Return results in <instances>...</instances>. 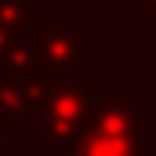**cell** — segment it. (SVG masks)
<instances>
[{
  "mask_svg": "<svg viewBox=\"0 0 156 156\" xmlns=\"http://www.w3.org/2000/svg\"><path fill=\"white\" fill-rule=\"evenodd\" d=\"M58 156H153V113L134 94H98L80 138Z\"/></svg>",
  "mask_w": 156,
  "mask_h": 156,
  "instance_id": "cell-1",
  "label": "cell"
},
{
  "mask_svg": "<svg viewBox=\"0 0 156 156\" xmlns=\"http://www.w3.org/2000/svg\"><path fill=\"white\" fill-rule=\"evenodd\" d=\"M29 51H33V73L47 80L83 76L87 69V33L69 18V11H37L33 26L26 29Z\"/></svg>",
  "mask_w": 156,
  "mask_h": 156,
  "instance_id": "cell-2",
  "label": "cell"
},
{
  "mask_svg": "<svg viewBox=\"0 0 156 156\" xmlns=\"http://www.w3.org/2000/svg\"><path fill=\"white\" fill-rule=\"evenodd\" d=\"M98 94H105L102 76H69V80H51L40 102L37 127L44 134V142L51 145V156L66 153L80 138L83 123L91 116V105L98 102Z\"/></svg>",
  "mask_w": 156,
  "mask_h": 156,
  "instance_id": "cell-3",
  "label": "cell"
},
{
  "mask_svg": "<svg viewBox=\"0 0 156 156\" xmlns=\"http://www.w3.org/2000/svg\"><path fill=\"white\" fill-rule=\"evenodd\" d=\"M51 80L40 73H0V123L4 127H37L40 102Z\"/></svg>",
  "mask_w": 156,
  "mask_h": 156,
  "instance_id": "cell-4",
  "label": "cell"
},
{
  "mask_svg": "<svg viewBox=\"0 0 156 156\" xmlns=\"http://www.w3.org/2000/svg\"><path fill=\"white\" fill-rule=\"evenodd\" d=\"M37 11H40V0H0V62L26 37V29L33 26Z\"/></svg>",
  "mask_w": 156,
  "mask_h": 156,
  "instance_id": "cell-5",
  "label": "cell"
},
{
  "mask_svg": "<svg viewBox=\"0 0 156 156\" xmlns=\"http://www.w3.org/2000/svg\"><path fill=\"white\" fill-rule=\"evenodd\" d=\"M142 7H145V15H153V26H156V0H138Z\"/></svg>",
  "mask_w": 156,
  "mask_h": 156,
  "instance_id": "cell-6",
  "label": "cell"
},
{
  "mask_svg": "<svg viewBox=\"0 0 156 156\" xmlns=\"http://www.w3.org/2000/svg\"><path fill=\"white\" fill-rule=\"evenodd\" d=\"M4 131H7V127H4V123H0V134H4Z\"/></svg>",
  "mask_w": 156,
  "mask_h": 156,
  "instance_id": "cell-7",
  "label": "cell"
}]
</instances>
